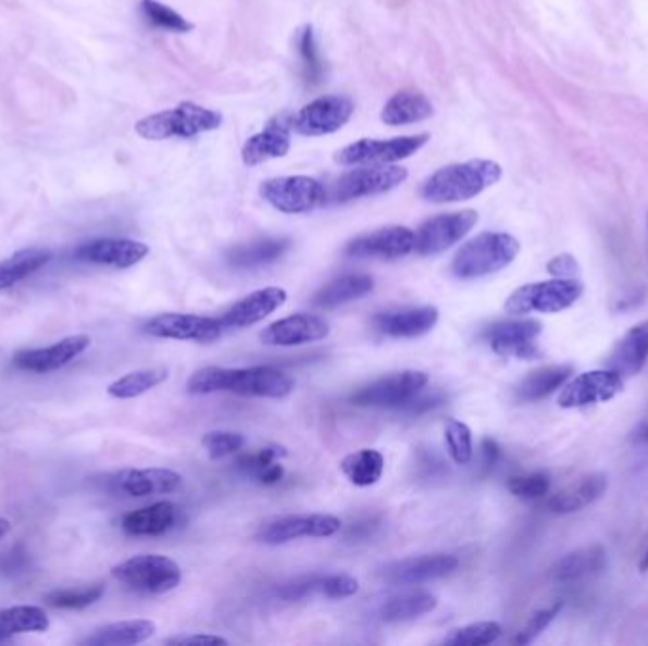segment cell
I'll return each mask as SVG.
<instances>
[{
  "label": "cell",
  "instance_id": "cell-49",
  "mask_svg": "<svg viewBox=\"0 0 648 646\" xmlns=\"http://www.w3.org/2000/svg\"><path fill=\"white\" fill-rule=\"evenodd\" d=\"M561 602H553L552 607L548 609H540L529 618V622L525 624L520 635L516 637L518 645H527L531 641L537 639L540 633L545 632L546 628L550 625L556 614L560 612Z\"/></svg>",
  "mask_w": 648,
  "mask_h": 646
},
{
  "label": "cell",
  "instance_id": "cell-24",
  "mask_svg": "<svg viewBox=\"0 0 648 646\" xmlns=\"http://www.w3.org/2000/svg\"><path fill=\"white\" fill-rule=\"evenodd\" d=\"M288 294L285 288L267 287L254 290L237 301L222 315L221 323L224 328H247L252 324L264 321L273 311L283 308Z\"/></svg>",
  "mask_w": 648,
  "mask_h": 646
},
{
  "label": "cell",
  "instance_id": "cell-14",
  "mask_svg": "<svg viewBox=\"0 0 648 646\" xmlns=\"http://www.w3.org/2000/svg\"><path fill=\"white\" fill-rule=\"evenodd\" d=\"M354 104L351 99L339 96L319 97L302 111L292 116V129L306 137H321L331 135L344 127L351 120Z\"/></svg>",
  "mask_w": 648,
  "mask_h": 646
},
{
  "label": "cell",
  "instance_id": "cell-25",
  "mask_svg": "<svg viewBox=\"0 0 648 646\" xmlns=\"http://www.w3.org/2000/svg\"><path fill=\"white\" fill-rule=\"evenodd\" d=\"M112 482L129 497H152L177 492L183 476L170 469H127L119 472Z\"/></svg>",
  "mask_w": 648,
  "mask_h": 646
},
{
  "label": "cell",
  "instance_id": "cell-38",
  "mask_svg": "<svg viewBox=\"0 0 648 646\" xmlns=\"http://www.w3.org/2000/svg\"><path fill=\"white\" fill-rule=\"evenodd\" d=\"M339 469L351 484L370 487L384 474L385 457L377 449H361L341 459Z\"/></svg>",
  "mask_w": 648,
  "mask_h": 646
},
{
  "label": "cell",
  "instance_id": "cell-55",
  "mask_svg": "<svg viewBox=\"0 0 648 646\" xmlns=\"http://www.w3.org/2000/svg\"><path fill=\"white\" fill-rule=\"evenodd\" d=\"M10 531H12V523H10V520H7V518L0 515V541H2Z\"/></svg>",
  "mask_w": 648,
  "mask_h": 646
},
{
  "label": "cell",
  "instance_id": "cell-22",
  "mask_svg": "<svg viewBox=\"0 0 648 646\" xmlns=\"http://www.w3.org/2000/svg\"><path fill=\"white\" fill-rule=\"evenodd\" d=\"M459 559L450 554H431L420 558L402 559L384 569V579L392 584H420L436 581L457 571Z\"/></svg>",
  "mask_w": 648,
  "mask_h": 646
},
{
  "label": "cell",
  "instance_id": "cell-27",
  "mask_svg": "<svg viewBox=\"0 0 648 646\" xmlns=\"http://www.w3.org/2000/svg\"><path fill=\"white\" fill-rule=\"evenodd\" d=\"M648 360V321L635 324L624 334L614 351L609 357L607 368L614 370L622 377L639 374Z\"/></svg>",
  "mask_w": 648,
  "mask_h": 646
},
{
  "label": "cell",
  "instance_id": "cell-19",
  "mask_svg": "<svg viewBox=\"0 0 648 646\" xmlns=\"http://www.w3.org/2000/svg\"><path fill=\"white\" fill-rule=\"evenodd\" d=\"M413 249H415V234L412 229L406 226H389L347 243L346 257L397 260V258L408 257Z\"/></svg>",
  "mask_w": 648,
  "mask_h": 646
},
{
  "label": "cell",
  "instance_id": "cell-4",
  "mask_svg": "<svg viewBox=\"0 0 648 646\" xmlns=\"http://www.w3.org/2000/svg\"><path fill=\"white\" fill-rule=\"evenodd\" d=\"M221 125L222 114L205 109L201 104L185 101L170 111L142 117L135 125V132L147 140L175 139V137L192 139L199 133L214 132Z\"/></svg>",
  "mask_w": 648,
  "mask_h": 646
},
{
  "label": "cell",
  "instance_id": "cell-46",
  "mask_svg": "<svg viewBox=\"0 0 648 646\" xmlns=\"http://www.w3.org/2000/svg\"><path fill=\"white\" fill-rule=\"evenodd\" d=\"M203 448L211 459H222V457L234 456L239 449L245 448L244 434L232 433V431H211L201 438Z\"/></svg>",
  "mask_w": 648,
  "mask_h": 646
},
{
  "label": "cell",
  "instance_id": "cell-17",
  "mask_svg": "<svg viewBox=\"0 0 648 646\" xmlns=\"http://www.w3.org/2000/svg\"><path fill=\"white\" fill-rule=\"evenodd\" d=\"M624 387V377L611 368L591 370L581 374L573 382L565 383L558 398L561 408H584V406L599 405L605 400L616 397Z\"/></svg>",
  "mask_w": 648,
  "mask_h": 646
},
{
  "label": "cell",
  "instance_id": "cell-41",
  "mask_svg": "<svg viewBox=\"0 0 648 646\" xmlns=\"http://www.w3.org/2000/svg\"><path fill=\"white\" fill-rule=\"evenodd\" d=\"M140 12L145 15L148 25H152L155 29L171 30V33H188L194 29L192 23L158 0H140Z\"/></svg>",
  "mask_w": 648,
  "mask_h": 646
},
{
  "label": "cell",
  "instance_id": "cell-7",
  "mask_svg": "<svg viewBox=\"0 0 648 646\" xmlns=\"http://www.w3.org/2000/svg\"><path fill=\"white\" fill-rule=\"evenodd\" d=\"M260 196L281 213L302 214L328 203V188L311 176H279L260 184Z\"/></svg>",
  "mask_w": 648,
  "mask_h": 646
},
{
  "label": "cell",
  "instance_id": "cell-21",
  "mask_svg": "<svg viewBox=\"0 0 648 646\" xmlns=\"http://www.w3.org/2000/svg\"><path fill=\"white\" fill-rule=\"evenodd\" d=\"M290 129H292V116L288 112H281L272 117L265 125V129L252 135L251 139L245 142L241 150L245 165L254 167L260 163L287 156L290 150Z\"/></svg>",
  "mask_w": 648,
  "mask_h": 646
},
{
  "label": "cell",
  "instance_id": "cell-6",
  "mask_svg": "<svg viewBox=\"0 0 648 646\" xmlns=\"http://www.w3.org/2000/svg\"><path fill=\"white\" fill-rule=\"evenodd\" d=\"M583 283L575 279H553L531 283L510 294L504 309L510 315L527 313H560L571 308L583 296Z\"/></svg>",
  "mask_w": 648,
  "mask_h": 646
},
{
  "label": "cell",
  "instance_id": "cell-18",
  "mask_svg": "<svg viewBox=\"0 0 648 646\" xmlns=\"http://www.w3.org/2000/svg\"><path fill=\"white\" fill-rule=\"evenodd\" d=\"M328 334H331V324L326 323L323 316L296 313L267 324L264 331L260 332V339L265 346L296 347L321 341L328 338Z\"/></svg>",
  "mask_w": 648,
  "mask_h": 646
},
{
  "label": "cell",
  "instance_id": "cell-11",
  "mask_svg": "<svg viewBox=\"0 0 648 646\" xmlns=\"http://www.w3.org/2000/svg\"><path fill=\"white\" fill-rule=\"evenodd\" d=\"M341 529L339 518L331 514L281 515L260 525L257 531L259 543L287 544L296 538H326Z\"/></svg>",
  "mask_w": 648,
  "mask_h": 646
},
{
  "label": "cell",
  "instance_id": "cell-9",
  "mask_svg": "<svg viewBox=\"0 0 648 646\" xmlns=\"http://www.w3.org/2000/svg\"><path fill=\"white\" fill-rule=\"evenodd\" d=\"M408 178V171L398 165H370L362 170H353L339 176L328 190V201L347 203L353 199L379 196L397 188Z\"/></svg>",
  "mask_w": 648,
  "mask_h": 646
},
{
  "label": "cell",
  "instance_id": "cell-37",
  "mask_svg": "<svg viewBox=\"0 0 648 646\" xmlns=\"http://www.w3.org/2000/svg\"><path fill=\"white\" fill-rule=\"evenodd\" d=\"M438 607V597L427 592H415V594L398 595L385 602L379 617L385 622L397 624V622H408L415 618L425 617L428 612Z\"/></svg>",
  "mask_w": 648,
  "mask_h": 646
},
{
  "label": "cell",
  "instance_id": "cell-13",
  "mask_svg": "<svg viewBox=\"0 0 648 646\" xmlns=\"http://www.w3.org/2000/svg\"><path fill=\"white\" fill-rule=\"evenodd\" d=\"M222 326L214 316L190 315V313H162L148 321L142 331L152 338L178 339L211 344L222 336Z\"/></svg>",
  "mask_w": 648,
  "mask_h": 646
},
{
  "label": "cell",
  "instance_id": "cell-42",
  "mask_svg": "<svg viewBox=\"0 0 648 646\" xmlns=\"http://www.w3.org/2000/svg\"><path fill=\"white\" fill-rule=\"evenodd\" d=\"M502 628L499 622H476V624L457 628L444 639V645L486 646L501 637Z\"/></svg>",
  "mask_w": 648,
  "mask_h": 646
},
{
  "label": "cell",
  "instance_id": "cell-32",
  "mask_svg": "<svg viewBox=\"0 0 648 646\" xmlns=\"http://www.w3.org/2000/svg\"><path fill=\"white\" fill-rule=\"evenodd\" d=\"M431 116H433V103L418 91H400L397 96L390 97L382 111L384 124L392 127L423 122Z\"/></svg>",
  "mask_w": 648,
  "mask_h": 646
},
{
  "label": "cell",
  "instance_id": "cell-5",
  "mask_svg": "<svg viewBox=\"0 0 648 646\" xmlns=\"http://www.w3.org/2000/svg\"><path fill=\"white\" fill-rule=\"evenodd\" d=\"M112 576L133 592L148 595L167 594L183 581L177 561L158 554H140L112 569Z\"/></svg>",
  "mask_w": 648,
  "mask_h": 646
},
{
  "label": "cell",
  "instance_id": "cell-1",
  "mask_svg": "<svg viewBox=\"0 0 648 646\" xmlns=\"http://www.w3.org/2000/svg\"><path fill=\"white\" fill-rule=\"evenodd\" d=\"M186 389L190 395L234 393L239 397L285 398L295 390V380L272 367H207L188 380Z\"/></svg>",
  "mask_w": 648,
  "mask_h": 646
},
{
  "label": "cell",
  "instance_id": "cell-43",
  "mask_svg": "<svg viewBox=\"0 0 648 646\" xmlns=\"http://www.w3.org/2000/svg\"><path fill=\"white\" fill-rule=\"evenodd\" d=\"M300 59H302L303 80L308 86H317L323 80L324 65L319 55L317 42H315V33L313 27L308 25L300 33Z\"/></svg>",
  "mask_w": 648,
  "mask_h": 646
},
{
  "label": "cell",
  "instance_id": "cell-50",
  "mask_svg": "<svg viewBox=\"0 0 648 646\" xmlns=\"http://www.w3.org/2000/svg\"><path fill=\"white\" fill-rule=\"evenodd\" d=\"M548 272L560 279H573L575 275H578V264L571 254H561L548 262Z\"/></svg>",
  "mask_w": 648,
  "mask_h": 646
},
{
  "label": "cell",
  "instance_id": "cell-39",
  "mask_svg": "<svg viewBox=\"0 0 648 646\" xmlns=\"http://www.w3.org/2000/svg\"><path fill=\"white\" fill-rule=\"evenodd\" d=\"M170 372L165 368H148V370H137L132 374L120 377L116 382L107 387L109 397L119 398V400H129L145 395L148 390L154 389L163 382H167Z\"/></svg>",
  "mask_w": 648,
  "mask_h": 646
},
{
  "label": "cell",
  "instance_id": "cell-8",
  "mask_svg": "<svg viewBox=\"0 0 648 646\" xmlns=\"http://www.w3.org/2000/svg\"><path fill=\"white\" fill-rule=\"evenodd\" d=\"M428 140V133L406 135L389 140L361 139L338 150L334 160L339 165H387L415 154Z\"/></svg>",
  "mask_w": 648,
  "mask_h": 646
},
{
  "label": "cell",
  "instance_id": "cell-56",
  "mask_svg": "<svg viewBox=\"0 0 648 646\" xmlns=\"http://www.w3.org/2000/svg\"><path fill=\"white\" fill-rule=\"evenodd\" d=\"M639 569H641L643 573H645V571H648V546L647 550H645V554H643L641 563H639Z\"/></svg>",
  "mask_w": 648,
  "mask_h": 646
},
{
  "label": "cell",
  "instance_id": "cell-23",
  "mask_svg": "<svg viewBox=\"0 0 648 646\" xmlns=\"http://www.w3.org/2000/svg\"><path fill=\"white\" fill-rule=\"evenodd\" d=\"M440 311L435 306L384 311L374 316V328L389 338H418L435 328Z\"/></svg>",
  "mask_w": 648,
  "mask_h": 646
},
{
  "label": "cell",
  "instance_id": "cell-45",
  "mask_svg": "<svg viewBox=\"0 0 648 646\" xmlns=\"http://www.w3.org/2000/svg\"><path fill=\"white\" fill-rule=\"evenodd\" d=\"M552 480L546 472H531V474H520L507 480V489L514 497L523 500L543 499L546 493L550 492Z\"/></svg>",
  "mask_w": 648,
  "mask_h": 646
},
{
  "label": "cell",
  "instance_id": "cell-48",
  "mask_svg": "<svg viewBox=\"0 0 648 646\" xmlns=\"http://www.w3.org/2000/svg\"><path fill=\"white\" fill-rule=\"evenodd\" d=\"M287 456L285 448L279 446H272V448H262L259 451H252V454H244V456L237 459V469L244 470L247 474H251L252 477H257L262 470L267 469L270 464L279 461V457Z\"/></svg>",
  "mask_w": 648,
  "mask_h": 646
},
{
  "label": "cell",
  "instance_id": "cell-30",
  "mask_svg": "<svg viewBox=\"0 0 648 646\" xmlns=\"http://www.w3.org/2000/svg\"><path fill=\"white\" fill-rule=\"evenodd\" d=\"M374 277L366 273H349L341 275L338 279L326 283L315 296H313V306L323 309L338 308L349 301L359 300L362 296L374 290Z\"/></svg>",
  "mask_w": 648,
  "mask_h": 646
},
{
  "label": "cell",
  "instance_id": "cell-51",
  "mask_svg": "<svg viewBox=\"0 0 648 646\" xmlns=\"http://www.w3.org/2000/svg\"><path fill=\"white\" fill-rule=\"evenodd\" d=\"M167 645H228V639L221 635H209V633H194V635H178L165 641Z\"/></svg>",
  "mask_w": 648,
  "mask_h": 646
},
{
  "label": "cell",
  "instance_id": "cell-31",
  "mask_svg": "<svg viewBox=\"0 0 648 646\" xmlns=\"http://www.w3.org/2000/svg\"><path fill=\"white\" fill-rule=\"evenodd\" d=\"M155 633V624L152 620L137 618V620H122L114 624H107L97 628L96 632L82 641V645L94 646H124L139 645L150 639Z\"/></svg>",
  "mask_w": 648,
  "mask_h": 646
},
{
  "label": "cell",
  "instance_id": "cell-33",
  "mask_svg": "<svg viewBox=\"0 0 648 646\" xmlns=\"http://www.w3.org/2000/svg\"><path fill=\"white\" fill-rule=\"evenodd\" d=\"M573 374V367L556 364V367L538 368L531 372L516 389L518 400L522 402H537L550 397L552 393L561 389Z\"/></svg>",
  "mask_w": 648,
  "mask_h": 646
},
{
  "label": "cell",
  "instance_id": "cell-2",
  "mask_svg": "<svg viewBox=\"0 0 648 646\" xmlns=\"http://www.w3.org/2000/svg\"><path fill=\"white\" fill-rule=\"evenodd\" d=\"M502 170L491 160L453 163L436 171L421 186V198L431 203H457L476 198L489 186L499 183Z\"/></svg>",
  "mask_w": 648,
  "mask_h": 646
},
{
  "label": "cell",
  "instance_id": "cell-29",
  "mask_svg": "<svg viewBox=\"0 0 648 646\" xmlns=\"http://www.w3.org/2000/svg\"><path fill=\"white\" fill-rule=\"evenodd\" d=\"M177 507L170 500H160L137 508L122 518V529L132 536H160L175 527Z\"/></svg>",
  "mask_w": 648,
  "mask_h": 646
},
{
  "label": "cell",
  "instance_id": "cell-52",
  "mask_svg": "<svg viewBox=\"0 0 648 646\" xmlns=\"http://www.w3.org/2000/svg\"><path fill=\"white\" fill-rule=\"evenodd\" d=\"M420 395L413 398L410 405L404 406L406 410L410 411V413H415V415H418V413H423V411L433 410V408H436V406H440L444 402V395H440V393H435V395H431V397L421 398Z\"/></svg>",
  "mask_w": 648,
  "mask_h": 646
},
{
  "label": "cell",
  "instance_id": "cell-47",
  "mask_svg": "<svg viewBox=\"0 0 648 646\" xmlns=\"http://www.w3.org/2000/svg\"><path fill=\"white\" fill-rule=\"evenodd\" d=\"M359 581L349 574H332V576H319L315 594L324 595L328 599H346L359 592Z\"/></svg>",
  "mask_w": 648,
  "mask_h": 646
},
{
  "label": "cell",
  "instance_id": "cell-10",
  "mask_svg": "<svg viewBox=\"0 0 648 646\" xmlns=\"http://www.w3.org/2000/svg\"><path fill=\"white\" fill-rule=\"evenodd\" d=\"M428 375L420 370H406L370 383L351 395V405L359 408H404L427 387Z\"/></svg>",
  "mask_w": 648,
  "mask_h": 646
},
{
  "label": "cell",
  "instance_id": "cell-44",
  "mask_svg": "<svg viewBox=\"0 0 648 646\" xmlns=\"http://www.w3.org/2000/svg\"><path fill=\"white\" fill-rule=\"evenodd\" d=\"M444 436L451 459L457 464H469L472 459V433L469 426L450 418L444 423Z\"/></svg>",
  "mask_w": 648,
  "mask_h": 646
},
{
  "label": "cell",
  "instance_id": "cell-40",
  "mask_svg": "<svg viewBox=\"0 0 648 646\" xmlns=\"http://www.w3.org/2000/svg\"><path fill=\"white\" fill-rule=\"evenodd\" d=\"M104 594V584H86V586L63 587L55 589L52 594L46 595V602L52 605L55 609L80 610L91 607L94 602L99 601Z\"/></svg>",
  "mask_w": 648,
  "mask_h": 646
},
{
  "label": "cell",
  "instance_id": "cell-3",
  "mask_svg": "<svg viewBox=\"0 0 648 646\" xmlns=\"http://www.w3.org/2000/svg\"><path fill=\"white\" fill-rule=\"evenodd\" d=\"M520 243L502 232H484L464 243L451 260V273L457 279H479L501 272L516 260Z\"/></svg>",
  "mask_w": 648,
  "mask_h": 646
},
{
  "label": "cell",
  "instance_id": "cell-26",
  "mask_svg": "<svg viewBox=\"0 0 648 646\" xmlns=\"http://www.w3.org/2000/svg\"><path fill=\"white\" fill-rule=\"evenodd\" d=\"M607 476L605 474H588L578 477L573 484L546 500V508L553 514H573L596 502L607 492Z\"/></svg>",
  "mask_w": 648,
  "mask_h": 646
},
{
  "label": "cell",
  "instance_id": "cell-35",
  "mask_svg": "<svg viewBox=\"0 0 648 646\" xmlns=\"http://www.w3.org/2000/svg\"><path fill=\"white\" fill-rule=\"evenodd\" d=\"M52 252L46 249H23L0 260V290H7L50 264Z\"/></svg>",
  "mask_w": 648,
  "mask_h": 646
},
{
  "label": "cell",
  "instance_id": "cell-20",
  "mask_svg": "<svg viewBox=\"0 0 648 646\" xmlns=\"http://www.w3.org/2000/svg\"><path fill=\"white\" fill-rule=\"evenodd\" d=\"M148 245L133 239H116V237H101L94 241L82 243L74 250V258L86 264L109 265L116 270H127L142 262L148 257Z\"/></svg>",
  "mask_w": 648,
  "mask_h": 646
},
{
  "label": "cell",
  "instance_id": "cell-15",
  "mask_svg": "<svg viewBox=\"0 0 648 646\" xmlns=\"http://www.w3.org/2000/svg\"><path fill=\"white\" fill-rule=\"evenodd\" d=\"M543 334L538 321H501L484 332V338L497 355L514 359L533 360L540 357L537 339Z\"/></svg>",
  "mask_w": 648,
  "mask_h": 646
},
{
  "label": "cell",
  "instance_id": "cell-54",
  "mask_svg": "<svg viewBox=\"0 0 648 646\" xmlns=\"http://www.w3.org/2000/svg\"><path fill=\"white\" fill-rule=\"evenodd\" d=\"M482 454H484V463H486L487 469L489 467H494L497 463V459H499V446H497V442L491 440V438H486V440L482 442Z\"/></svg>",
  "mask_w": 648,
  "mask_h": 646
},
{
  "label": "cell",
  "instance_id": "cell-36",
  "mask_svg": "<svg viewBox=\"0 0 648 646\" xmlns=\"http://www.w3.org/2000/svg\"><path fill=\"white\" fill-rule=\"evenodd\" d=\"M290 245H292L290 239H262L249 245H239L236 249L229 250L228 262L241 270L262 268L279 260L290 249Z\"/></svg>",
  "mask_w": 648,
  "mask_h": 646
},
{
  "label": "cell",
  "instance_id": "cell-16",
  "mask_svg": "<svg viewBox=\"0 0 648 646\" xmlns=\"http://www.w3.org/2000/svg\"><path fill=\"white\" fill-rule=\"evenodd\" d=\"M89 346H91L89 336L76 334V336L60 339L58 344L50 347H38V349L17 352L12 359V367L20 372H29V374H52L55 370L71 364L74 359H78L82 352L88 351Z\"/></svg>",
  "mask_w": 648,
  "mask_h": 646
},
{
  "label": "cell",
  "instance_id": "cell-12",
  "mask_svg": "<svg viewBox=\"0 0 648 646\" xmlns=\"http://www.w3.org/2000/svg\"><path fill=\"white\" fill-rule=\"evenodd\" d=\"M478 224V213L472 209L457 211V213L438 214L421 224L415 234V252L420 257H431L444 250L451 249L461 241L464 235Z\"/></svg>",
  "mask_w": 648,
  "mask_h": 646
},
{
  "label": "cell",
  "instance_id": "cell-34",
  "mask_svg": "<svg viewBox=\"0 0 648 646\" xmlns=\"http://www.w3.org/2000/svg\"><path fill=\"white\" fill-rule=\"evenodd\" d=\"M50 618L38 605H15L0 610V641L22 633H45Z\"/></svg>",
  "mask_w": 648,
  "mask_h": 646
},
{
  "label": "cell",
  "instance_id": "cell-53",
  "mask_svg": "<svg viewBox=\"0 0 648 646\" xmlns=\"http://www.w3.org/2000/svg\"><path fill=\"white\" fill-rule=\"evenodd\" d=\"M285 476V469H283V464L279 461H275V463L270 464L267 469L262 470L260 474H257V482L262 485H275L279 484L281 480Z\"/></svg>",
  "mask_w": 648,
  "mask_h": 646
},
{
  "label": "cell",
  "instance_id": "cell-28",
  "mask_svg": "<svg viewBox=\"0 0 648 646\" xmlns=\"http://www.w3.org/2000/svg\"><path fill=\"white\" fill-rule=\"evenodd\" d=\"M607 567V551L603 546H588L581 550L569 551L558 559L548 576L556 582H576L596 576Z\"/></svg>",
  "mask_w": 648,
  "mask_h": 646
}]
</instances>
